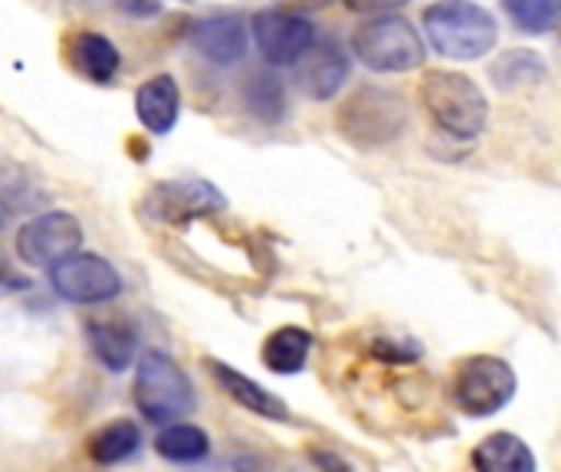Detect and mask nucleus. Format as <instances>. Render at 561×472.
<instances>
[{
    "label": "nucleus",
    "instance_id": "a211bd4d",
    "mask_svg": "<svg viewBox=\"0 0 561 472\" xmlns=\"http://www.w3.org/2000/svg\"><path fill=\"white\" fill-rule=\"evenodd\" d=\"M477 472H536L533 450L516 434H493L473 450Z\"/></svg>",
    "mask_w": 561,
    "mask_h": 472
},
{
    "label": "nucleus",
    "instance_id": "b1692460",
    "mask_svg": "<svg viewBox=\"0 0 561 472\" xmlns=\"http://www.w3.org/2000/svg\"><path fill=\"white\" fill-rule=\"evenodd\" d=\"M371 355L381 358V361H417L421 358V348L417 345L394 342V338H378L375 348H371Z\"/></svg>",
    "mask_w": 561,
    "mask_h": 472
},
{
    "label": "nucleus",
    "instance_id": "f3484780",
    "mask_svg": "<svg viewBox=\"0 0 561 472\" xmlns=\"http://www.w3.org/2000/svg\"><path fill=\"white\" fill-rule=\"evenodd\" d=\"M260 355L273 375H299L312 355V335L299 325H283L263 342Z\"/></svg>",
    "mask_w": 561,
    "mask_h": 472
},
{
    "label": "nucleus",
    "instance_id": "a878e982",
    "mask_svg": "<svg viewBox=\"0 0 561 472\" xmlns=\"http://www.w3.org/2000/svg\"><path fill=\"white\" fill-rule=\"evenodd\" d=\"M122 10L135 13V16H154L161 10V0H118Z\"/></svg>",
    "mask_w": 561,
    "mask_h": 472
},
{
    "label": "nucleus",
    "instance_id": "4be33fe9",
    "mask_svg": "<svg viewBox=\"0 0 561 472\" xmlns=\"http://www.w3.org/2000/svg\"><path fill=\"white\" fill-rule=\"evenodd\" d=\"M247 105L260 122H279L286 115V85L276 72H256L247 82Z\"/></svg>",
    "mask_w": 561,
    "mask_h": 472
},
{
    "label": "nucleus",
    "instance_id": "bb28decb",
    "mask_svg": "<svg viewBox=\"0 0 561 472\" xmlns=\"http://www.w3.org/2000/svg\"><path fill=\"white\" fill-rule=\"evenodd\" d=\"M312 463H319L325 472H348V463H342V457L322 453V450H312Z\"/></svg>",
    "mask_w": 561,
    "mask_h": 472
},
{
    "label": "nucleus",
    "instance_id": "1a4fd4ad",
    "mask_svg": "<svg viewBox=\"0 0 561 472\" xmlns=\"http://www.w3.org/2000/svg\"><path fill=\"white\" fill-rule=\"evenodd\" d=\"M82 223L66 210H46L20 227L16 256L30 266H56L66 256L79 253Z\"/></svg>",
    "mask_w": 561,
    "mask_h": 472
},
{
    "label": "nucleus",
    "instance_id": "9d476101",
    "mask_svg": "<svg viewBox=\"0 0 561 472\" xmlns=\"http://www.w3.org/2000/svg\"><path fill=\"white\" fill-rule=\"evenodd\" d=\"M227 197L207 181H161L145 197V210L161 223H191L194 217L220 214Z\"/></svg>",
    "mask_w": 561,
    "mask_h": 472
},
{
    "label": "nucleus",
    "instance_id": "f03ea898",
    "mask_svg": "<svg viewBox=\"0 0 561 472\" xmlns=\"http://www.w3.org/2000/svg\"><path fill=\"white\" fill-rule=\"evenodd\" d=\"M408 122L411 108L404 95L381 85H362L339 108V135L365 151L401 138L408 131Z\"/></svg>",
    "mask_w": 561,
    "mask_h": 472
},
{
    "label": "nucleus",
    "instance_id": "39448f33",
    "mask_svg": "<svg viewBox=\"0 0 561 472\" xmlns=\"http://www.w3.org/2000/svg\"><path fill=\"white\" fill-rule=\"evenodd\" d=\"M352 49L375 72H411L427 56L417 26L394 13H378L365 20L352 36Z\"/></svg>",
    "mask_w": 561,
    "mask_h": 472
},
{
    "label": "nucleus",
    "instance_id": "412c9836",
    "mask_svg": "<svg viewBox=\"0 0 561 472\" xmlns=\"http://www.w3.org/2000/svg\"><path fill=\"white\" fill-rule=\"evenodd\" d=\"M493 79L500 89H523L546 79V62L536 49H510L496 59Z\"/></svg>",
    "mask_w": 561,
    "mask_h": 472
},
{
    "label": "nucleus",
    "instance_id": "0eeeda50",
    "mask_svg": "<svg viewBox=\"0 0 561 472\" xmlns=\"http://www.w3.org/2000/svg\"><path fill=\"white\" fill-rule=\"evenodd\" d=\"M49 286L72 306H99L122 292V276L108 260L95 253H72L49 266Z\"/></svg>",
    "mask_w": 561,
    "mask_h": 472
},
{
    "label": "nucleus",
    "instance_id": "20e7f679",
    "mask_svg": "<svg viewBox=\"0 0 561 472\" xmlns=\"http://www.w3.org/2000/svg\"><path fill=\"white\" fill-rule=\"evenodd\" d=\"M191 378L164 352H145L135 368V407L151 424H174L194 411Z\"/></svg>",
    "mask_w": 561,
    "mask_h": 472
},
{
    "label": "nucleus",
    "instance_id": "ddd939ff",
    "mask_svg": "<svg viewBox=\"0 0 561 472\" xmlns=\"http://www.w3.org/2000/svg\"><path fill=\"white\" fill-rule=\"evenodd\" d=\"M135 115L151 135H168L181 118V89L174 76L158 72L135 92Z\"/></svg>",
    "mask_w": 561,
    "mask_h": 472
},
{
    "label": "nucleus",
    "instance_id": "2eb2a0df",
    "mask_svg": "<svg viewBox=\"0 0 561 472\" xmlns=\"http://www.w3.org/2000/svg\"><path fill=\"white\" fill-rule=\"evenodd\" d=\"M69 62L79 76H85L89 82L95 85H108L122 66V53L118 46L102 36V33H92V30H82L72 36L69 43Z\"/></svg>",
    "mask_w": 561,
    "mask_h": 472
},
{
    "label": "nucleus",
    "instance_id": "dca6fc26",
    "mask_svg": "<svg viewBox=\"0 0 561 472\" xmlns=\"http://www.w3.org/2000/svg\"><path fill=\"white\" fill-rule=\"evenodd\" d=\"M85 338H89V348L92 355L115 375H122L131 358H135V329L122 319H102V322H89L85 325Z\"/></svg>",
    "mask_w": 561,
    "mask_h": 472
},
{
    "label": "nucleus",
    "instance_id": "f257e3e1",
    "mask_svg": "<svg viewBox=\"0 0 561 472\" xmlns=\"http://www.w3.org/2000/svg\"><path fill=\"white\" fill-rule=\"evenodd\" d=\"M424 33L431 46L457 62H473L493 53L500 39L496 16L473 0H437L424 10Z\"/></svg>",
    "mask_w": 561,
    "mask_h": 472
},
{
    "label": "nucleus",
    "instance_id": "393cba45",
    "mask_svg": "<svg viewBox=\"0 0 561 472\" xmlns=\"http://www.w3.org/2000/svg\"><path fill=\"white\" fill-rule=\"evenodd\" d=\"M408 0H345L348 10L355 13H391L398 7H404Z\"/></svg>",
    "mask_w": 561,
    "mask_h": 472
},
{
    "label": "nucleus",
    "instance_id": "5701e85b",
    "mask_svg": "<svg viewBox=\"0 0 561 472\" xmlns=\"http://www.w3.org/2000/svg\"><path fill=\"white\" fill-rule=\"evenodd\" d=\"M503 7L523 33L542 36L561 26V0H503Z\"/></svg>",
    "mask_w": 561,
    "mask_h": 472
},
{
    "label": "nucleus",
    "instance_id": "f8f14e48",
    "mask_svg": "<svg viewBox=\"0 0 561 472\" xmlns=\"http://www.w3.org/2000/svg\"><path fill=\"white\" fill-rule=\"evenodd\" d=\"M187 43L204 59H210L217 66H230V62H240L247 53V26L233 13H217V16L191 23Z\"/></svg>",
    "mask_w": 561,
    "mask_h": 472
},
{
    "label": "nucleus",
    "instance_id": "aec40b11",
    "mask_svg": "<svg viewBox=\"0 0 561 472\" xmlns=\"http://www.w3.org/2000/svg\"><path fill=\"white\" fill-rule=\"evenodd\" d=\"M154 450L168 463H197L210 453V440L194 424H171L164 434H158Z\"/></svg>",
    "mask_w": 561,
    "mask_h": 472
},
{
    "label": "nucleus",
    "instance_id": "9b49d317",
    "mask_svg": "<svg viewBox=\"0 0 561 472\" xmlns=\"http://www.w3.org/2000/svg\"><path fill=\"white\" fill-rule=\"evenodd\" d=\"M348 53L342 49L339 39H319L299 62H296V89L306 99L325 102L339 95V89L348 79Z\"/></svg>",
    "mask_w": 561,
    "mask_h": 472
},
{
    "label": "nucleus",
    "instance_id": "cd10ccee",
    "mask_svg": "<svg viewBox=\"0 0 561 472\" xmlns=\"http://www.w3.org/2000/svg\"><path fill=\"white\" fill-rule=\"evenodd\" d=\"M237 472H270V467L256 457H243V460H237Z\"/></svg>",
    "mask_w": 561,
    "mask_h": 472
},
{
    "label": "nucleus",
    "instance_id": "6ab92c4d",
    "mask_svg": "<svg viewBox=\"0 0 561 472\" xmlns=\"http://www.w3.org/2000/svg\"><path fill=\"white\" fill-rule=\"evenodd\" d=\"M138 444H141L138 427L131 421H115L89 440V457L99 467H115V463H125L128 457H135Z\"/></svg>",
    "mask_w": 561,
    "mask_h": 472
},
{
    "label": "nucleus",
    "instance_id": "4468645a",
    "mask_svg": "<svg viewBox=\"0 0 561 472\" xmlns=\"http://www.w3.org/2000/svg\"><path fill=\"white\" fill-rule=\"evenodd\" d=\"M207 368H210L214 381L227 391V398L237 401L240 407H247L250 414H256V417H263V421H279V424L289 421V407H286L276 394H270L266 388H260L256 381H250L247 375L233 371V368L224 365V361H207Z\"/></svg>",
    "mask_w": 561,
    "mask_h": 472
},
{
    "label": "nucleus",
    "instance_id": "423d86ee",
    "mask_svg": "<svg viewBox=\"0 0 561 472\" xmlns=\"http://www.w3.org/2000/svg\"><path fill=\"white\" fill-rule=\"evenodd\" d=\"M513 394H516V375L503 358L493 355L467 358L450 388L457 411L467 417H493L513 401Z\"/></svg>",
    "mask_w": 561,
    "mask_h": 472
},
{
    "label": "nucleus",
    "instance_id": "6e6552de",
    "mask_svg": "<svg viewBox=\"0 0 561 472\" xmlns=\"http://www.w3.org/2000/svg\"><path fill=\"white\" fill-rule=\"evenodd\" d=\"M250 30L263 59L273 66H296L319 43L312 20L286 7H270V10L253 13Z\"/></svg>",
    "mask_w": 561,
    "mask_h": 472
},
{
    "label": "nucleus",
    "instance_id": "7ed1b4c3",
    "mask_svg": "<svg viewBox=\"0 0 561 472\" xmlns=\"http://www.w3.org/2000/svg\"><path fill=\"white\" fill-rule=\"evenodd\" d=\"M421 102L427 105L431 118L454 138H477L490 118V99L483 89L470 76L450 69H434L424 76Z\"/></svg>",
    "mask_w": 561,
    "mask_h": 472
}]
</instances>
